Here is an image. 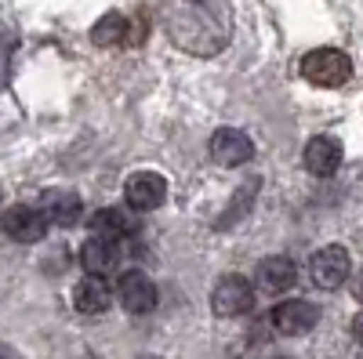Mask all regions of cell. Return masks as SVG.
<instances>
[{
    "label": "cell",
    "mask_w": 363,
    "mask_h": 359,
    "mask_svg": "<svg viewBox=\"0 0 363 359\" xmlns=\"http://www.w3.org/2000/svg\"><path fill=\"white\" fill-rule=\"evenodd\" d=\"M352 338H356V341L363 345V312H359V316L352 319Z\"/></svg>",
    "instance_id": "cell-18"
},
{
    "label": "cell",
    "mask_w": 363,
    "mask_h": 359,
    "mask_svg": "<svg viewBox=\"0 0 363 359\" xmlns=\"http://www.w3.org/2000/svg\"><path fill=\"white\" fill-rule=\"evenodd\" d=\"M80 196L73 193V189H48L44 196H40V215H44V222H51V225H62V229H69V225H77L80 222Z\"/></svg>",
    "instance_id": "cell-12"
},
{
    "label": "cell",
    "mask_w": 363,
    "mask_h": 359,
    "mask_svg": "<svg viewBox=\"0 0 363 359\" xmlns=\"http://www.w3.org/2000/svg\"><path fill=\"white\" fill-rule=\"evenodd\" d=\"M301 76L316 87H342L352 76V58L338 47H313L301 58Z\"/></svg>",
    "instance_id": "cell-2"
},
{
    "label": "cell",
    "mask_w": 363,
    "mask_h": 359,
    "mask_svg": "<svg viewBox=\"0 0 363 359\" xmlns=\"http://www.w3.org/2000/svg\"><path fill=\"white\" fill-rule=\"evenodd\" d=\"M167 37L193 55H215L229 40V0H164Z\"/></svg>",
    "instance_id": "cell-1"
},
{
    "label": "cell",
    "mask_w": 363,
    "mask_h": 359,
    "mask_svg": "<svg viewBox=\"0 0 363 359\" xmlns=\"http://www.w3.org/2000/svg\"><path fill=\"white\" fill-rule=\"evenodd\" d=\"M80 261L87 268V276H109L120 268V247L116 239H102V236H91L84 251H80Z\"/></svg>",
    "instance_id": "cell-13"
},
{
    "label": "cell",
    "mask_w": 363,
    "mask_h": 359,
    "mask_svg": "<svg viewBox=\"0 0 363 359\" xmlns=\"http://www.w3.org/2000/svg\"><path fill=\"white\" fill-rule=\"evenodd\" d=\"M207 149H211V160H215L218 167H240V164H247L255 156V142L236 127H218L215 135H211Z\"/></svg>",
    "instance_id": "cell-5"
},
{
    "label": "cell",
    "mask_w": 363,
    "mask_h": 359,
    "mask_svg": "<svg viewBox=\"0 0 363 359\" xmlns=\"http://www.w3.org/2000/svg\"><path fill=\"white\" fill-rule=\"evenodd\" d=\"M91 40H95L99 47H120L131 40V18L120 15V11H109L95 22V29H91Z\"/></svg>",
    "instance_id": "cell-15"
},
{
    "label": "cell",
    "mask_w": 363,
    "mask_h": 359,
    "mask_svg": "<svg viewBox=\"0 0 363 359\" xmlns=\"http://www.w3.org/2000/svg\"><path fill=\"white\" fill-rule=\"evenodd\" d=\"M255 280H258V287H262L265 294H284V290H291L294 280H298V265H294L287 254H269V258L258 261Z\"/></svg>",
    "instance_id": "cell-11"
},
{
    "label": "cell",
    "mask_w": 363,
    "mask_h": 359,
    "mask_svg": "<svg viewBox=\"0 0 363 359\" xmlns=\"http://www.w3.org/2000/svg\"><path fill=\"white\" fill-rule=\"evenodd\" d=\"M251 305H255V290L244 276H222L215 283V290H211V309L225 319L251 312Z\"/></svg>",
    "instance_id": "cell-4"
},
{
    "label": "cell",
    "mask_w": 363,
    "mask_h": 359,
    "mask_svg": "<svg viewBox=\"0 0 363 359\" xmlns=\"http://www.w3.org/2000/svg\"><path fill=\"white\" fill-rule=\"evenodd\" d=\"M301 164H306V171L316 174V178L338 174V167H342V142H338V138H330V135H316V138H309L306 153H301Z\"/></svg>",
    "instance_id": "cell-9"
},
{
    "label": "cell",
    "mask_w": 363,
    "mask_h": 359,
    "mask_svg": "<svg viewBox=\"0 0 363 359\" xmlns=\"http://www.w3.org/2000/svg\"><path fill=\"white\" fill-rule=\"evenodd\" d=\"M91 236H102V239H116L131 229V218L120 211V207H102V211L91 215Z\"/></svg>",
    "instance_id": "cell-16"
},
{
    "label": "cell",
    "mask_w": 363,
    "mask_h": 359,
    "mask_svg": "<svg viewBox=\"0 0 363 359\" xmlns=\"http://www.w3.org/2000/svg\"><path fill=\"white\" fill-rule=\"evenodd\" d=\"M124 200L135 211H157V207L167 200V178L164 174H153V171H138L128 178L124 186Z\"/></svg>",
    "instance_id": "cell-7"
},
{
    "label": "cell",
    "mask_w": 363,
    "mask_h": 359,
    "mask_svg": "<svg viewBox=\"0 0 363 359\" xmlns=\"http://www.w3.org/2000/svg\"><path fill=\"white\" fill-rule=\"evenodd\" d=\"M309 273H313V283L320 290H338L349 276H352V258L342 244H327L313 254V265H309Z\"/></svg>",
    "instance_id": "cell-3"
},
{
    "label": "cell",
    "mask_w": 363,
    "mask_h": 359,
    "mask_svg": "<svg viewBox=\"0 0 363 359\" xmlns=\"http://www.w3.org/2000/svg\"><path fill=\"white\" fill-rule=\"evenodd\" d=\"M138 359H160V355H138Z\"/></svg>",
    "instance_id": "cell-19"
},
{
    "label": "cell",
    "mask_w": 363,
    "mask_h": 359,
    "mask_svg": "<svg viewBox=\"0 0 363 359\" xmlns=\"http://www.w3.org/2000/svg\"><path fill=\"white\" fill-rule=\"evenodd\" d=\"M352 294H356V302L363 305V268L356 273V280H352Z\"/></svg>",
    "instance_id": "cell-17"
},
{
    "label": "cell",
    "mask_w": 363,
    "mask_h": 359,
    "mask_svg": "<svg viewBox=\"0 0 363 359\" xmlns=\"http://www.w3.org/2000/svg\"><path fill=\"white\" fill-rule=\"evenodd\" d=\"M316 323H320V309L313 302H301V297H291V302H280L272 309V326H277L284 338L309 334Z\"/></svg>",
    "instance_id": "cell-6"
},
{
    "label": "cell",
    "mask_w": 363,
    "mask_h": 359,
    "mask_svg": "<svg viewBox=\"0 0 363 359\" xmlns=\"http://www.w3.org/2000/svg\"><path fill=\"white\" fill-rule=\"evenodd\" d=\"M116 297H120V305H124L128 312L145 316V312L157 309V283L149 280L145 273H124L120 283H116Z\"/></svg>",
    "instance_id": "cell-8"
},
{
    "label": "cell",
    "mask_w": 363,
    "mask_h": 359,
    "mask_svg": "<svg viewBox=\"0 0 363 359\" xmlns=\"http://www.w3.org/2000/svg\"><path fill=\"white\" fill-rule=\"evenodd\" d=\"M73 302H77V309L87 312V316H102V312L109 309V302H113V290H109V283H106L102 276H87V280L77 283Z\"/></svg>",
    "instance_id": "cell-14"
},
{
    "label": "cell",
    "mask_w": 363,
    "mask_h": 359,
    "mask_svg": "<svg viewBox=\"0 0 363 359\" xmlns=\"http://www.w3.org/2000/svg\"><path fill=\"white\" fill-rule=\"evenodd\" d=\"M0 225H4V232L11 239H18V244H37V239H44V229H48L44 215L37 211V207H26V203L8 207Z\"/></svg>",
    "instance_id": "cell-10"
}]
</instances>
